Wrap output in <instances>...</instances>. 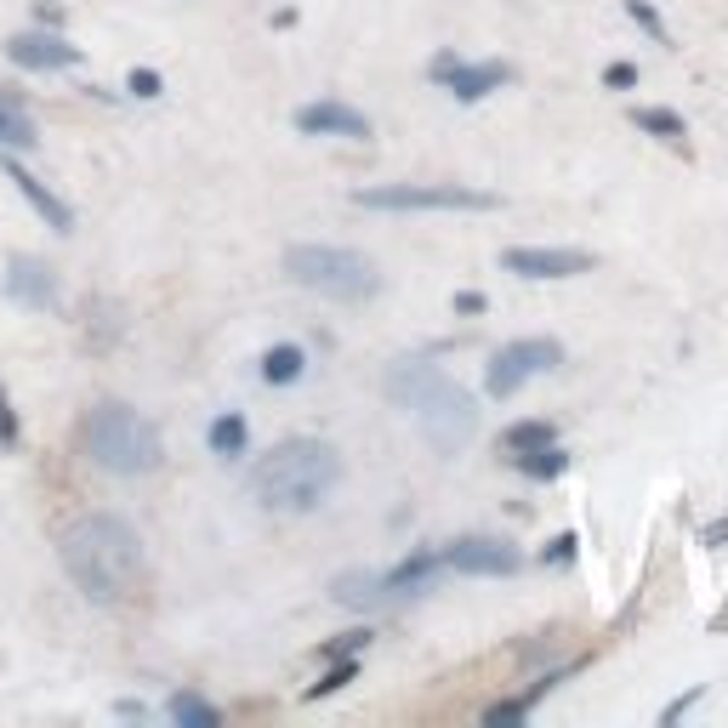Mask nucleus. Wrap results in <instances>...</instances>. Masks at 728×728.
Segmentation results:
<instances>
[{
	"mask_svg": "<svg viewBox=\"0 0 728 728\" xmlns=\"http://www.w3.org/2000/svg\"><path fill=\"white\" fill-rule=\"evenodd\" d=\"M0 290H7V302H18V308H29V313H63V279L46 268L40 257H29V251H12V257H7Z\"/></svg>",
	"mask_w": 728,
	"mask_h": 728,
	"instance_id": "6e6552de",
	"label": "nucleus"
},
{
	"mask_svg": "<svg viewBox=\"0 0 728 728\" xmlns=\"http://www.w3.org/2000/svg\"><path fill=\"white\" fill-rule=\"evenodd\" d=\"M166 711H171V722H188V728H217V722H222V711L206 706L200 695H171Z\"/></svg>",
	"mask_w": 728,
	"mask_h": 728,
	"instance_id": "b1692460",
	"label": "nucleus"
},
{
	"mask_svg": "<svg viewBox=\"0 0 728 728\" xmlns=\"http://www.w3.org/2000/svg\"><path fill=\"white\" fill-rule=\"evenodd\" d=\"M632 126L649 131V137H666V142H684L689 137L684 114H671V109H632Z\"/></svg>",
	"mask_w": 728,
	"mask_h": 728,
	"instance_id": "5701e85b",
	"label": "nucleus"
},
{
	"mask_svg": "<svg viewBox=\"0 0 728 728\" xmlns=\"http://www.w3.org/2000/svg\"><path fill=\"white\" fill-rule=\"evenodd\" d=\"M353 206L365 211H496L501 200L483 188H456V182H387V188H359Z\"/></svg>",
	"mask_w": 728,
	"mask_h": 728,
	"instance_id": "39448f33",
	"label": "nucleus"
},
{
	"mask_svg": "<svg viewBox=\"0 0 728 728\" xmlns=\"http://www.w3.org/2000/svg\"><path fill=\"white\" fill-rule=\"evenodd\" d=\"M34 23H40V29H63V7H46V0H34Z\"/></svg>",
	"mask_w": 728,
	"mask_h": 728,
	"instance_id": "7c9ffc66",
	"label": "nucleus"
},
{
	"mask_svg": "<svg viewBox=\"0 0 728 728\" xmlns=\"http://www.w3.org/2000/svg\"><path fill=\"white\" fill-rule=\"evenodd\" d=\"M336 483H342V456L325 439H285L251 467V501L262 512L302 518L336 496Z\"/></svg>",
	"mask_w": 728,
	"mask_h": 728,
	"instance_id": "f03ea898",
	"label": "nucleus"
},
{
	"mask_svg": "<svg viewBox=\"0 0 728 728\" xmlns=\"http://www.w3.org/2000/svg\"><path fill=\"white\" fill-rule=\"evenodd\" d=\"M558 365H564V348L552 342V336H523V342H507L490 359V370H483V393H490V399H512L529 376H547Z\"/></svg>",
	"mask_w": 728,
	"mask_h": 728,
	"instance_id": "423d86ee",
	"label": "nucleus"
},
{
	"mask_svg": "<svg viewBox=\"0 0 728 728\" xmlns=\"http://www.w3.org/2000/svg\"><path fill=\"white\" fill-rule=\"evenodd\" d=\"M206 445H211V456H222V461L246 456V450H251V427H246V416H239V410H222V416L206 427Z\"/></svg>",
	"mask_w": 728,
	"mask_h": 728,
	"instance_id": "6ab92c4d",
	"label": "nucleus"
},
{
	"mask_svg": "<svg viewBox=\"0 0 728 728\" xmlns=\"http://www.w3.org/2000/svg\"><path fill=\"white\" fill-rule=\"evenodd\" d=\"M80 445H86L91 467H103V472H114V478H149V472H160V461H166L160 427L142 416V410L120 405V399H103V405L86 410Z\"/></svg>",
	"mask_w": 728,
	"mask_h": 728,
	"instance_id": "7ed1b4c3",
	"label": "nucleus"
},
{
	"mask_svg": "<svg viewBox=\"0 0 728 728\" xmlns=\"http://www.w3.org/2000/svg\"><path fill=\"white\" fill-rule=\"evenodd\" d=\"M416 421H421V432H427L432 450H439V456H456V450H467V439L478 432V405L450 381L439 399H427V405L416 410Z\"/></svg>",
	"mask_w": 728,
	"mask_h": 728,
	"instance_id": "0eeeda50",
	"label": "nucleus"
},
{
	"mask_svg": "<svg viewBox=\"0 0 728 728\" xmlns=\"http://www.w3.org/2000/svg\"><path fill=\"white\" fill-rule=\"evenodd\" d=\"M0 171L12 177V188H18L23 200L34 206V217H40L46 228H52V233H74V211H69V206H63L58 193L46 188V182H40V177H34V171H29V166H23L18 154H0Z\"/></svg>",
	"mask_w": 728,
	"mask_h": 728,
	"instance_id": "ddd939ff",
	"label": "nucleus"
},
{
	"mask_svg": "<svg viewBox=\"0 0 728 728\" xmlns=\"http://www.w3.org/2000/svg\"><path fill=\"white\" fill-rule=\"evenodd\" d=\"M126 91H131V97H142V103H149V97H160V91H166V80H160L154 69H131V74H126Z\"/></svg>",
	"mask_w": 728,
	"mask_h": 728,
	"instance_id": "a878e982",
	"label": "nucleus"
},
{
	"mask_svg": "<svg viewBox=\"0 0 728 728\" xmlns=\"http://www.w3.org/2000/svg\"><path fill=\"white\" fill-rule=\"evenodd\" d=\"M336 604H348V609H376L387 604V580L376 569H348V575H336Z\"/></svg>",
	"mask_w": 728,
	"mask_h": 728,
	"instance_id": "a211bd4d",
	"label": "nucleus"
},
{
	"mask_svg": "<svg viewBox=\"0 0 728 728\" xmlns=\"http://www.w3.org/2000/svg\"><path fill=\"white\" fill-rule=\"evenodd\" d=\"M297 131L302 137H348V142H365L370 137V120L348 103H336V97H325V103H302L297 109Z\"/></svg>",
	"mask_w": 728,
	"mask_h": 728,
	"instance_id": "4468645a",
	"label": "nucleus"
},
{
	"mask_svg": "<svg viewBox=\"0 0 728 728\" xmlns=\"http://www.w3.org/2000/svg\"><path fill=\"white\" fill-rule=\"evenodd\" d=\"M512 467H518L523 478H536V483H552V478L569 467V450H558V439H552V445H541V450H523V456H512Z\"/></svg>",
	"mask_w": 728,
	"mask_h": 728,
	"instance_id": "412c9836",
	"label": "nucleus"
},
{
	"mask_svg": "<svg viewBox=\"0 0 728 728\" xmlns=\"http://www.w3.org/2000/svg\"><path fill=\"white\" fill-rule=\"evenodd\" d=\"M626 12H632V23H638V29H649V34L666 46V23H660V12L649 7V0H626Z\"/></svg>",
	"mask_w": 728,
	"mask_h": 728,
	"instance_id": "bb28decb",
	"label": "nucleus"
},
{
	"mask_svg": "<svg viewBox=\"0 0 728 728\" xmlns=\"http://www.w3.org/2000/svg\"><path fill=\"white\" fill-rule=\"evenodd\" d=\"M387 399H393L399 410H421L427 399H439L445 387H450V376H445V365H432L427 353H405V359H393L387 365Z\"/></svg>",
	"mask_w": 728,
	"mask_h": 728,
	"instance_id": "1a4fd4ad",
	"label": "nucleus"
},
{
	"mask_svg": "<svg viewBox=\"0 0 728 728\" xmlns=\"http://www.w3.org/2000/svg\"><path fill=\"white\" fill-rule=\"evenodd\" d=\"M518 547L496 541V536H461L445 547V569L456 575H518Z\"/></svg>",
	"mask_w": 728,
	"mask_h": 728,
	"instance_id": "f8f14e48",
	"label": "nucleus"
},
{
	"mask_svg": "<svg viewBox=\"0 0 728 728\" xmlns=\"http://www.w3.org/2000/svg\"><path fill=\"white\" fill-rule=\"evenodd\" d=\"M285 279L302 285V290H319L330 302H370L381 290V273L370 257L348 251V246H290L285 251Z\"/></svg>",
	"mask_w": 728,
	"mask_h": 728,
	"instance_id": "20e7f679",
	"label": "nucleus"
},
{
	"mask_svg": "<svg viewBox=\"0 0 728 728\" xmlns=\"http://www.w3.org/2000/svg\"><path fill=\"white\" fill-rule=\"evenodd\" d=\"M439 569H445V552H410L399 569H387L381 580H387V598H410V592H427L432 580H439Z\"/></svg>",
	"mask_w": 728,
	"mask_h": 728,
	"instance_id": "f3484780",
	"label": "nucleus"
},
{
	"mask_svg": "<svg viewBox=\"0 0 728 728\" xmlns=\"http://www.w3.org/2000/svg\"><path fill=\"white\" fill-rule=\"evenodd\" d=\"M456 313H483V297H478V290H461V297H456Z\"/></svg>",
	"mask_w": 728,
	"mask_h": 728,
	"instance_id": "473e14b6",
	"label": "nucleus"
},
{
	"mask_svg": "<svg viewBox=\"0 0 728 728\" xmlns=\"http://www.w3.org/2000/svg\"><path fill=\"white\" fill-rule=\"evenodd\" d=\"M359 644H370V632H348V638H342V644H330V649H325V655H353V649H359Z\"/></svg>",
	"mask_w": 728,
	"mask_h": 728,
	"instance_id": "2f4dec72",
	"label": "nucleus"
},
{
	"mask_svg": "<svg viewBox=\"0 0 728 728\" xmlns=\"http://www.w3.org/2000/svg\"><path fill=\"white\" fill-rule=\"evenodd\" d=\"M552 439H558L552 421H512V427L501 432V450H507V456H523V450H541V445H552Z\"/></svg>",
	"mask_w": 728,
	"mask_h": 728,
	"instance_id": "4be33fe9",
	"label": "nucleus"
},
{
	"mask_svg": "<svg viewBox=\"0 0 728 728\" xmlns=\"http://www.w3.org/2000/svg\"><path fill=\"white\" fill-rule=\"evenodd\" d=\"M353 677H359V660H353V655H342V660H336L330 671H319V684L308 689V700H319V695H336V689H348Z\"/></svg>",
	"mask_w": 728,
	"mask_h": 728,
	"instance_id": "393cba45",
	"label": "nucleus"
},
{
	"mask_svg": "<svg viewBox=\"0 0 728 728\" xmlns=\"http://www.w3.org/2000/svg\"><path fill=\"white\" fill-rule=\"evenodd\" d=\"M592 251H564V246H512L501 251V268L518 279H575V273H592Z\"/></svg>",
	"mask_w": 728,
	"mask_h": 728,
	"instance_id": "9b49d317",
	"label": "nucleus"
},
{
	"mask_svg": "<svg viewBox=\"0 0 728 728\" xmlns=\"http://www.w3.org/2000/svg\"><path fill=\"white\" fill-rule=\"evenodd\" d=\"M7 58L29 74H58V69H74L80 63V46L63 40V29H29V34H12L7 40Z\"/></svg>",
	"mask_w": 728,
	"mask_h": 728,
	"instance_id": "9d476101",
	"label": "nucleus"
},
{
	"mask_svg": "<svg viewBox=\"0 0 728 728\" xmlns=\"http://www.w3.org/2000/svg\"><path fill=\"white\" fill-rule=\"evenodd\" d=\"M604 86H609V91L638 86V69H632V63H609V69H604Z\"/></svg>",
	"mask_w": 728,
	"mask_h": 728,
	"instance_id": "c85d7f7f",
	"label": "nucleus"
},
{
	"mask_svg": "<svg viewBox=\"0 0 728 728\" xmlns=\"http://www.w3.org/2000/svg\"><path fill=\"white\" fill-rule=\"evenodd\" d=\"M507 80H512L507 63H456V69L445 74V91L456 97V103H478V97L501 91Z\"/></svg>",
	"mask_w": 728,
	"mask_h": 728,
	"instance_id": "dca6fc26",
	"label": "nucleus"
},
{
	"mask_svg": "<svg viewBox=\"0 0 728 728\" xmlns=\"http://www.w3.org/2000/svg\"><path fill=\"white\" fill-rule=\"evenodd\" d=\"M575 547H580L575 536H558V541H552V547H547L541 558H547V564H569V558H575Z\"/></svg>",
	"mask_w": 728,
	"mask_h": 728,
	"instance_id": "c756f323",
	"label": "nucleus"
},
{
	"mask_svg": "<svg viewBox=\"0 0 728 728\" xmlns=\"http://www.w3.org/2000/svg\"><path fill=\"white\" fill-rule=\"evenodd\" d=\"M63 569L91 604H120L142 580V536L120 512H91L63 536Z\"/></svg>",
	"mask_w": 728,
	"mask_h": 728,
	"instance_id": "f257e3e1",
	"label": "nucleus"
},
{
	"mask_svg": "<svg viewBox=\"0 0 728 728\" xmlns=\"http://www.w3.org/2000/svg\"><path fill=\"white\" fill-rule=\"evenodd\" d=\"M0 450H18V410L7 399V387H0Z\"/></svg>",
	"mask_w": 728,
	"mask_h": 728,
	"instance_id": "cd10ccee",
	"label": "nucleus"
},
{
	"mask_svg": "<svg viewBox=\"0 0 728 728\" xmlns=\"http://www.w3.org/2000/svg\"><path fill=\"white\" fill-rule=\"evenodd\" d=\"M114 711H120V717H149V706H142V700H120Z\"/></svg>",
	"mask_w": 728,
	"mask_h": 728,
	"instance_id": "72a5a7b5",
	"label": "nucleus"
},
{
	"mask_svg": "<svg viewBox=\"0 0 728 728\" xmlns=\"http://www.w3.org/2000/svg\"><path fill=\"white\" fill-rule=\"evenodd\" d=\"M302 376H308V353L297 342H279V348L262 353V381L268 387H290V381H302Z\"/></svg>",
	"mask_w": 728,
	"mask_h": 728,
	"instance_id": "aec40b11",
	"label": "nucleus"
},
{
	"mask_svg": "<svg viewBox=\"0 0 728 728\" xmlns=\"http://www.w3.org/2000/svg\"><path fill=\"white\" fill-rule=\"evenodd\" d=\"M29 149H40V126L23 109V97L0 86V154H29Z\"/></svg>",
	"mask_w": 728,
	"mask_h": 728,
	"instance_id": "2eb2a0df",
	"label": "nucleus"
}]
</instances>
